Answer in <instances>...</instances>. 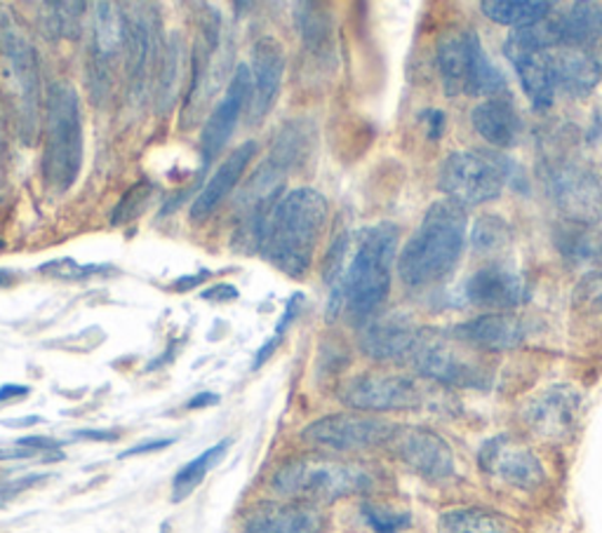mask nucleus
Listing matches in <instances>:
<instances>
[{
	"label": "nucleus",
	"instance_id": "obj_1",
	"mask_svg": "<svg viewBox=\"0 0 602 533\" xmlns=\"http://www.w3.org/2000/svg\"><path fill=\"white\" fill-rule=\"evenodd\" d=\"M398 235V225L391 221L370 225L358 235L355 252L347 263L344 275L330 290L328 320H337L341 313H347L363 326L379 315V309L387 303L391 292Z\"/></svg>",
	"mask_w": 602,
	"mask_h": 533
},
{
	"label": "nucleus",
	"instance_id": "obj_2",
	"mask_svg": "<svg viewBox=\"0 0 602 533\" xmlns=\"http://www.w3.org/2000/svg\"><path fill=\"white\" fill-rule=\"evenodd\" d=\"M330 217V204L315 189H292L280 195L271 210L264 235L262 257L288 278H304Z\"/></svg>",
	"mask_w": 602,
	"mask_h": 533
},
{
	"label": "nucleus",
	"instance_id": "obj_3",
	"mask_svg": "<svg viewBox=\"0 0 602 533\" xmlns=\"http://www.w3.org/2000/svg\"><path fill=\"white\" fill-rule=\"evenodd\" d=\"M469 231L466 210L454 200H438L427 210L414 235L398 257V275L408 286L443 282L464 254Z\"/></svg>",
	"mask_w": 602,
	"mask_h": 533
},
{
	"label": "nucleus",
	"instance_id": "obj_4",
	"mask_svg": "<svg viewBox=\"0 0 602 533\" xmlns=\"http://www.w3.org/2000/svg\"><path fill=\"white\" fill-rule=\"evenodd\" d=\"M83 168V118L80 97L67 80L48 88L46 99V149L43 181L46 189L62 195L78 181Z\"/></svg>",
	"mask_w": 602,
	"mask_h": 533
},
{
	"label": "nucleus",
	"instance_id": "obj_5",
	"mask_svg": "<svg viewBox=\"0 0 602 533\" xmlns=\"http://www.w3.org/2000/svg\"><path fill=\"white\" fill-rule=\"evenodd\" d=\"M523 181L515 162L494 149L454 151L445 158L438 172V187L461 208H480L496 200L504 187H518Z\"/></svg>",
	"mask_w": 602,
	"mask_h": 533
},
{
	"label": "nucleus",
	"instance_id": "obj_6",
	"mask_svg": "<svg viewBox=\"0 0 602 533\" xmlns=\"http://www.w3.org/2000/svg\"><path fill=\"white\" fill-rule=\"evenodd\" d=\"M374 484L370 470L358 463L323 456H304L288 461L271 480L280 496L294 501L334 503L339 499L365 494Z\"/></svg>",
	"mask_w": 602,
	"mask_h": 533
},
{
	"label": "nucleus",
	"instance_id": "obj_7",
	"mask_svg": "<svg viewBox=\"0 0 602 533\" xmlns=\"http://www.w3.org/2000/svg\"><path fill=\"white\" fill-rule=\"evenodd\" d=\"M0 52L6 61V76L14 90L17 99V120L19 134L27 143L36 141L38 134V118H40V97H43V86H40V64L33 46L24 36L22 27L17 24L14 14H0Z\"/></svg>",
	"mask_w": 602,
	"mask_h": 533
},
{
	"label": "nucleus",
	"instance_id": "obj_8",
	"mask_svg": "<svg viewBox=\"0 0 602 533\" xmlns=\"http://www.w3.org/2000/svg\"><path fill=\"white\" fill-rule=\"evenodd\" d=\"M461 345L450 332L424 330L421 326L414 351L408 364L419 376L452 388H485L490 374L485 366L461 351Z\"/></svg>",
	"mask_w": 602,
	"mask_h": 533
},
{
	"label": "nucleus",
	"instance_id": "obj_9",
	"mask_svg": "<svg viewBox=\"0 0 602 533\" xmlns=\"http://www.w3.org/2000/svg\"><path fill=\"white\" fill-rule=\"evenodd\" d=\"M544 183L553 204L565 221L593 229L602 219V183L584 162H555V165L549 168Z\"/></svg>",
	"mask_w": 602,
	"mask_h": 533
},
{
	"label": "nucleus",
	"instance_id": "obj_10",
	"mask_svg": "<svg viewBox=\"0 0 602 533\" xmlns=\"http://www.w3.org/2000/svg\"><path fill=\"white\" fill-rule=\"evenodd\" d=\"M123 8L126 22V69L130 94L144 99V92L151 86L153 67L163 61L165 43L160 40V19L153 12V6H120Z\"/></svg>",
	"mask_w": 602,
	"mask_h": 533
},
{
	"label": "nucleus",
	"instance_id": "obj_11",
	"mask_svg": "<svg viewBox=\"0 0 602 533\" xmlns=\"http://www.w3.org/2000/svg\"><path fill=\"white\" fill-rule=\"evenodd\" d=\"M339 400L355 412H405L421 404L424 391L403 374H360L341 383Z\"/></svg>",
	"mask_w": 602,
	"mask_h": 533
},
{
	"label": "nucleus",
	"instance_id": "obj_12",
	"mask_svg": "<svg viewBox=\"0 0 602 533\" xmlns=\"http://www.w3.org/2000/svg\"><path fill=\"white\" fill-rule=\"evenodd\" d=\"M398 425L355 414H332L313 421L304 428V442L330 451H360L389 444Z\"/></svg>",
	"mask_w": 602,
	"mask_h": 533
},
{
	"label": "nucleus",
	"instance_id": "obj_13",
	"mask_svg": "<svg viewBox=\"0 0 602 533\" xmlns=\"http://www.w3.org/2000/svg\"><path fill=\"white\" fill-rule=\"evenodd\" d=\"M581 412H584V400L579 391L568 383H555L525 404L523 421L541 440L565 442L576 433Z\"/></svg>",
	"mask_w": 602,
	"mask_h": 533
},
{
	"label": "nucleus",
	"instance_id": "obj_14",
	"mask_svg": "<svg viewBox=\"0 0 602 533\" xmlns=\"http://www.w3.org/2000/svg\"><path fill=\"white\" fill-rule=\"evenodd\" d=\"M205 12H200V31L193 46L191 57V80L187 90V101L182 120L184 128H193V120L203 111L205 101L214 92V80L219 83V76H214V57L222 46V19L210 6H203Z\"/></svg>",
	"mask_w": 602,
	"mask_h": 533
},
{
	"label": "nucleus",
	"instance_id": "obj_15",
	"mask_svg": "<svg viewBox=\"0 0 602 533\" xmlns=\"http://www.w3.org/2000/svg\"><path fill=\"white\" fill-rule=\"evenodd\" d=\"M393 454L429 482H445L454 475L452 446L429 428H400L389 442Z\"/></svg>",
	"mask_w": 602,
	"mask_h": 533
},
{
	"label": "nucleus",
	"instance_id": "obj_16",
	"mask_svg": "<svg viewBox=\"0 0 602 533\" xmlns=\"http://www.w3.org/2000/svg\"><path fill=\"white\" fill-rule=\"evenodd\" d=\"M285 48L273 36L259 38L254 48H252V64H250V78H252V88H250V101H248V111L245 120L248 125H259L262 122L280 94V88H283V78H285Z\"/></svg>",
	"mask_w": 602,
	"mask_h": 533
},
{
	"label": "nucleus",
	"instance_id": "obj_17",
	"mask_svg": "<svg viewBox=\"0 0 602 533\" xmlns=\"http://www.w3.org/2000/svg\"><path fill=\"white\" fill-rule=\"evenodd\" d=\"M478 463L488 475H494L501 482L523 491H534L546 480L544 465H541L534 451L515 444L509 435L490 438L480 446Z\"/></svg>",
	"mask_w": 602,
	"mask_h": 533
},
{
	"label": "nucleus",
	"instance_id": "obj_18",
	"mask_svg": "<svg viewBox=\"0 0 602 533\" xmlns=\"http://www.w3.org/2000/svg\"><path fill=\"white\" fill-rule=\"evenodd\" d=\"M464 299L475 309L509 313L528 301V282L506 263H488L466 280Z\"/></svg>",
	"mask_w": 602,
	"mask_h": 533
},
{
	"label": "nucleus",
	"instance_id": "obj_19",
	"mask_svg": "<svg viewBox=\"0 0 602 533\" xmlns=\"http://www.w3.org/2000/svg\"><path fill=\"white\" fill-rule=\"evenodd\" d=\"M250 88H252L250 67H245V64L235 67L227 94L214 107V111L210 113V118L205 122L203 134H200V153H203V165L205 168L219 153L224 151L229 139L235 132L240 113L248 111Z\"/></svg>",
	"mask_w": 602,
	"mask_h": 533
},
{
	"label": "nucleus",
	"instance_id": "obj_20",
	"mask_svg": "<svg viewBox=\"0 0 602 533\" xmlns=\"http://www.w3.org/2000/svg\"><path fill=\"white\" fill-rule=\"evenodd\" d=\"M421 326L408 315H374L360 326V351L374 362H408Z\"/></svg>",
	"mask_w": 602,
	"mask_h": 533
},
{
	"label": "nucleus",
	"instance_id": "obj_21",
	"mask_svg": "<svg viewBox=\"0 0 602 533\" xmlns=\"http://www.w3.org/2000/svg\"><path fill=\"white\" fill-rule=\"evenodd\" d=\"M126 22L123 8L116 3H97L92 14V57L90 83L94 90H107L111 83V64L123 52Z\"/></svg>",
	"mask_w": 602,
	"mask_h": 533
},
{
	"label": "nucleus",
	"instance_id": "obj_22",
	"mask_svg": "<svg viewBox=\"0 0 602 533\" xmlns=\"http://www.w3.org/2000/svg\"><path fill=\"white\" fill-rule=\"evenodd\" d=\"M450 334L471 351L506 353L525 343L528 324L509 313H485L452 326Z\"/></svg>",
	"mask_w": 602,
	"mask_h": 533
},
{
	"label": "nucleus",
	"instance_id": "obj_23",
	"mask_svg": "<svg viewBox=\"0 0 602 533\" xmlns=\"http://www.w3.org/2000/svg\"><path fill=\"white\" fill-rule=\"evenodd\" d=\"M504 54L513 64L520 86H523V92L532 101V107L539 111L551 109L555 99V83L549 64V52L528 48L509 36L504 40Z\"/></svg>",
	"mask_w": 602,
	"mask_h": 533
},
{
	"label": "nucleus",
	"instance_id": "obj_24",
	"mask_svg": "<svg viewBox=\"0 0 602 533\" xmlns=\"http://www.w3.org/2000/svg\"><path fill=\"white\" fill-rule=\"evenodd\" d=\"M549 64L553 71L555 92L568 97H589L602 78V61L591 48H555L549 50Z\"/></svg>",
	"mask_w": 602,
	"mask_h": 533
},
{
	"label": "nucleus",
	"instance_id": "obj_25",
	"mask_svg": "<svg viewBox=\"0 0 602 533\" xmlns=\"http://www.w3.org/2000/svg\"><path fill=\"white\" fill-rule=\"evenodd\" d=\"M325 515L309 503L259 505L245 522V533H323Z\"/></svg>",
	"mask_w": 602,
	"mask_h": 533
},
{
	"label": "nucleus",
	"instance_id": "obj_26",
	"mask_svg": "<svg viewBox=\"0 0 602 533\" xmlns=\"http://www.w3.org/2000/svg\"><path fill=\"white\" fill-rule=\"evenodd\" d=\"M257 155V141H245L217 168V172L205 183V189L200 191L191 204V219L193 221H205L219 204H222L231 191L238 187L240 179H243L252 158Z\"/></svg>",
	"mask_w": 602,
	"mask_h": 533
},
{
	"label": "nucleus",
	"instance_id": "obj_27",
	"mask_svg": "<svg viewBox=\"0 0 602 533\" xmlns=\"http://www.w3.org/2000/svg\"><path fill=\"white\" fill-rule=\"evenodd\" d=\"M471 122L480 139L488 141L494 149L518 147L520 137L525 132L523 118H520V113L511 104V99L504 97L485 99L483 104H478L471 113Z\"/></svg>",
	"mask_w": 602,
	"mask_h": 533
},
{
	"label": "nucleus",
	"instance_id": "obj_28",
	"mask_svg": "<svg viewBox=\"0 0 602 533\" xmlns=\"http://www.w3.org/2000/svg\"><path fill=\"white\" fill-rule=\"evenodd\" d=\"M553 14L560 31V48H591L602 38V8L598 3L576 0L563 12Z\"/></svg>",
	"mask_w": 602,
	"mask_h": 533
},
{
	"label": "nucleus",
	"instance_id": "obj_29",
	"mask_svg": "<svg viewBox=\"0 0 602 533\" xmlns=\"http://www.w3.org/2000/svg\"><path fill=\"white\" fill-rule=\"evenodd\" d=\"M438 71L443 78L448 97L466 94V73H469V31L450 33L438 43Z\"/></svg>",
	"mask_w": 602,
	"mask_h": 533
},
{
	"label": "nucleus",
	"instance_id": "obj_30",
	"mask_svg": "<svg viewBox=\"0 0 602 533\" xmlns=\"http://www.w3.org/2000/svg\"><path fill=\"white\" fill-rule=\"evenodd\" d=\"M506 92V78L501 73L490 57L485 54L483 43L475 31H469V73H466V94L494 99Z\"/></svg>",
	"mask_w": 602,
	"mask_h": 533
},
{
	"label": "nucleus",
	"instance_id": "obj_31",
	"mask_svg": "<svg viewBox=\"0 0 602 533\" xmlns=\"http://www.w3.org/2000/svg\"><path fill=\"white\" fill-rule=\"evenodd\" d=\"M480 10L494 24L518 31L549 17L555 10V3H546V0H485V3H480Z\"/></svg>",
	"mask_w": 602,
	"mask_h": 533
},
{
	"label": "nucleus",
	"instance_id": "obj_32",
	"mask_svg": "<svg viewBox=\"0 0 602 533\" xmlns=\"http://www.w3.org/2000/svg\"><path fill=\"white\" fill-rule=\"evenodd\" d=\"M182 76H184V40L179 33H172L165 43L163 61H160L158 71L155 99L160 113H168L174 107V101L179 97V86H182Z\"/></svg>",
	"mask_w": 602,
	"mask_h": 533
},
{
	"label": "nucleus",
	"instance_id": "obj_33",
	"mask_svg": "<svg viewBox=\"0 0 602 533\" xmlns=\"http://www.w3.org/2000/svg\"><path fill=\"white\" fill-rule=\"evenodd\" d=\"M440 533H509L506 522L483 507H452L438 520Z\"/></svg>",
	"mask_w": 602,
	"mask_h": 533
},
{
	"label": "nucleus",
	"instance_id": "obj_34",
	"mask_svg": "<svg viewBox=\"0 0 602 533\" xmlns=\"http://www.w3.org/2000/svg\"><path fill=\"white\" fill-rule=\"evenodd\" d=\"M294 22L304 38L309 52L313 54H330L332 48V24L330 14L318 3H297L294 6Z\"/></svg>",
	"mask_w": 602,
	"mask_h": 533
},
{
	"label": "nucleus",
	"instance_id": "obj_35",
	"mask_svg": "<svg viewBox=\"0 0 602 533\" xmlns=\"http://www.w3.org/2000/svg\"><path fill=\"white\" fill-rule=\"evenodd\" d=\"M231 446V440H222L219 444L210 446L208 451H203L198 459L189 461L179 473L174 475V482H172V501L174 503H182L184 499H189L193 491L203 484L205 475L210 473V470L224 459V454Z\"/></svg>",
	"mask_w": 602,
	"mask_h": 533
},
{
	"label": "nucleus",
	"instance_id": "obj_36",
	"mask_svg": "<svg viewBox=\"0 0 602 533\" xmlns=\"http://www.w3.org/2000/svg\"><path fill=\"white\" fill-rule=\"evenodd\" d=\"M558 250L563 259L572 263H591L602 259V235L593 233L586 225H565V229L555 231Z\"/></svg>",
	"mask_w": 602,
	"mask_h": 533
},
{
	"label": "nucleus",
	"instance_id": "obj_37",
	"mask_svg": "<svg viewBox=\"0 0 602 533\" xmlns=\"http://www.w3.org/2000/svg\"><path fill=\"white\" fill-rule=\"evenodd\" d=\"M88 6L86 3H46L40 12V31L46 38H69L76 40L83 31V19Z\"/></svg>",
	"mask_w": 602,
	"mask_h": 533
},
{
	"label": "nucleus",
	"instance_id": "obj_38",
	"mask_svg": "<svg viewBox=\"0 0 602 533\" xmlns=\"http://www.w3.org/2000/svg\"><path fill=\"white\" fill-rule=\"evenodd\" d=\"M158 187L149 179H139L134 187L128 189V193L118 200V204L111 212V223L113 225H128L137 221L142 214L149 212L151 204L155 202Z\"/></svg>",
	"mask_w": 602,
	"mask_h": 533
},
{
	"label": "nucleus",
	"instance_id": "obj_39",
	"mask_svg": "<svg viewBox=\"0 0 602 533\" xmlns=\"http://www.w3.org/2000/svg\"><path fill=\"white\" fill-rule=\"evenodd\" d=\"M471 242H473V248L478 252H496L501 248H506V244L511 242L509 223L504 219H501V217H496V214L480 217L473 223Z\"/></svg>",
	"mask_w": 602,
	"mask_h": 533
},
{
	"label": "nucleus",
	"instance_id": "obj_40",
	"mask_svg": "<svg viewBox=\"0 0 602 533\" xmlns=\"http://www.w3.org/2000/svg\"><path fill=\"white\" fill-rule=\"evenodd\" d=\"M40 273H48L50 278H57V280L83 282V280H90V278H97V275L113 273V269H111V265H99V263L80 265L78 261L67 257V259H54V261L43 263V265H40Z\"/></svg>",
	"mask_w": 602,
	"mask_h": 533
},
{
	"label": "nucleus",
	"instance_id": "obj_41",
	"mask_svg": "<svg viewBox=\"0 0 602 533\" xmlns=\"http://www.w3.org/2000/svg\"><path fill=\"white\" fill-rule=\"evenodd\" d=\"M363 520L374 533H400L412 524L410 512H398L377 503H363Z\"/></svg>",
	"mask_w": 602,
	"mask_h": 533
},
{
	"label": "nucleus",
	"instance_id": "obj_42",
	"mask_svg": "<svg viewBox=\"0 0 602 533\" xmlns=\"http://www.w3.org/2000/svg\"><path fill=\"white\" fill-rule=\"evenodd\" d=\"M572 303L579 311H591V313L602 311V269L586 273L576 282L572 292Z\"/></svg>",
	"mask_w": 602,
	"mask_h": 533
},
{
	"label": "nucleus",
	"instance_id": "obj_43",
	"mask_svg": "<svg viewBox=\"0 0 602 533\" xmlns=\"http://www.w3.org/2000/svg\"><path fill=\"white\" fill-rule=\"evenodd\" d=\"M46 480H48V475L36 473V475H27V477H19V480L0 484V505L14 501L19 494H24V491L38 486L40 482H46Z\"/></svg>",
	"mask_w": 602,
	"mask_h": 533
},
{
	"label": "nucleus",
	"instance_id": "obj_44",
	"mask_svg": "<svg viewBox=\"0 0 602 533\" xmlns=\"http://www.w3.org/2000/svg\"><path fill=\"white\" fill-rule=\"evenodd\" d=\"M238 296H240L238 286L227 284V282L214 284V286H210V290H205L203 294H200V299L212 301V303H231V301H238Z\"/></svg>",
	"mask_w": 602,
	"mask_h": 533
},
{
	"label": "nucleus",
	"instance_id": "obj_45",
	"mask_svg": "<svg viewBox=\"0 0 602 533\" xmlns=\"http://www.w3.org/2000/svg\"><path fill=\"white\" fill-rule=\"evenodd\" d=\"M38 456V451L31 446H24L22 442H12V444H0V461H24Z\"/></svg>",
	"mask_w": 602,
	"mask_h": 533
},
{
	"label": "nucleus",
	"instance_id": "obj_46",
	"mask_svg": "<svg viewBox=\"0 0 602 533\" xmlns=\"http://www.w3.org/2000/svg\"><path fill=\"white\" fill-rule=\"evenodd\" d=\"M421 120H424V125H427V134L429 139H440L445 132V113L443 111H438V109H429L421 113Z\"/></svg>",
	"mask_w": 602,
	"mask_h": 533
},
{
	"label": "nucleus",
	"instance_id": "obj_47",
	"mask_svg": "<svg viewBox=\"0 0 602 533\" xmlns=\"http://www.w3.org/2000/svg\"><path fill=\"white\" fill-rule=\"evenodd\" d=\"M301 303H304V294H301V292L292 294V299L288 301V309H285L283 318H280V322H278V326H275V336H283V334H285V330H288V326H290V324L297 320L299 309H301Z\"/></svg>",
	"mask_w": 602,
	"mask_h": 533
},
{
	"label": "nucleus",
	"instance_id": "obj_48",
	"mask_svg": "<svg viewBox=\"0 0 602 533\" xmlns=\"http://www.w3.org/2000/svg\"><path fill=\"white\" fill-rule=\"evenodd\" d=\"M170 444H174V440H153V442H144V444H137L128 451H123L120 454V459H130V456H144V454H153V451H163L168 449Z\"/></svg>",
	"mask_w": 602,
	"mask_h": 533
},
{
	"label": "nucleus",
	"instance_id": "obj_49",
	"mask_svg": "<svg viewBox=\"0 0 602 533\" xmlns=\"http://www.w3.org/2000/svg\"><path fill=\"white\" fill-rule=\"evenodd\" d=\"M208 278H210V271H200V273H193V275H182V278L172 282V290L179 292V294L193 292L195 286H198V284H203Z\"/></svg>",
	"mask_w": 602,
	"mask_h": 533
},
{
	"label": "nucleus",
	"instance_id": "obj_50",
	"mask_svg": "<svg viewBox=\"0 0 602 533\" xmlns=\"http://www.w3.org/2000/svg\"><path fill=\"white\" fill-rule=\"evenodd\" d=\"M280 339H283V336H271L262 348H259L254 360H252V369H259V366H264L269 362V358L275 353V348L280 345Z\"/></svg>",
	"mask_w": 602,
	"mask_h": 533
},
{
	"label": "nucleus",
	"instance_id": "obj_51",
	"mask_svg": "<svg viewBox=\"0 0 602 533\" xmlns=\"http://www.w3.org/2000/svg\"><path fill=\"white\" fill-rule=\"evenodd\" d=\"M31 393L29 385H17V383H6L0 385V402H8V400H22Z\"/></svg>",
	"mask_w": 602,
	"mask_h": 533
},
{
	"label": "nucleus",
	"instance_id": "obj_52",
	"mask_svg": "<svg viewBox=\"0 0 602 533\" xmlns=\"http://www.w3.org/2000/svg\"><path fill=\"white\" fill-rule=\"evenodd\" d=\"M8 187V143L3 139V132H0V193Z\"/></svg>",
	"mask_w": 602,
	"mask_h": 533
},
{
	"label": "nucleus",
	"instance_id": "obj_53",
	"mask_svg": "<svg viewBox=\"0 0 602 533\" xmlns=\"http://www.w3.org/2000/svg\"><path fill=\"white\" fill-rule=\"evenodd\" d=\"M214 404H219V395H214V393H200V395H195L187 404V409H205V406H214Z\"/></svg>",
	"mask_w": 602,
	"mask_h": 533
},
{
	"label": "nucleus",
	"instance_id": "obj_54",
	"mask_svg": "<svg viewBox=\"0 0 602 533\" xmlns=\"http://www.w3.org/2000/svg\"><path fill=\"white\" fill-rule=\"evenodd\" d=\"M78 438H86V440H107V442H113V440H118V433H107V430H80Z\"/></svg>",
	"mask_w": 602,
	"mask_h": 533
},
{
	"label": "nucleus",
	"instance_id": "obj_55",
	"mask_svg": "<svg viewBox=\"0 0 602 533\" xmlns=\"http://www.w3.org/2000/svg\"><path fill=\"white\" fill-rule=\"evenodd\" d=\"M17 273L12 271H0V290H6V286H12L17 282Z\"/></svg>",
	"mask_w": 602,
	"mask_h": 533
}]
</instances>
